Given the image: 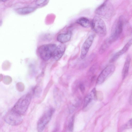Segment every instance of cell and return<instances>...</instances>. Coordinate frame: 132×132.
<instances>
[{
    "label": "cell",
    "instance_id": "1",
    "mask_svg": "<svg viewBox=\"0 0 132 132\" xmlns=\"http://www.w3.org/2000/svg\"><path fill=\"white\" fill-rule=\"evenodd\" d=\"M31 98L32 95L30 93L23 95L19 99L12 109L18 113L23 115L28 108Z\"/></svg>",
    "mask_w": 132,
    "mask_h": 132
},
{
    "label": "cell",
    "instance_id": "2",
    "mask_svg": "<svg viewBox=\"0 0 132 132\" xmlns=\"http://www.w3.org/2000/svg\"><path fill=\"white\" fill-rule=\"evenodd\" d=\"M56 47V45L54 44H44L40 46L38 49L40 57L44 61H48L52 57Z\"/></svg>",
    "mask_w": 132,
    "mask_h": 132
},
{
    "label": "cell",
    "instance_id": "3",
    "mask_svg": "<svg viewBox=\"0 0 132 132\" xmlns=\"http://www.w3.org/2000/svg\"><path fill=\"white\" fill-rule=\"evenodd\" d=\"M93 30L100 36H104L106 34V28L103 20L97 15L94 17L91 23Z\"/></svg>",
    "mask_w": 132,
    "mask_h": 132
},
{
    "label": "cell",
    "instance_id": "4",
    "mask_svg": "<svg viewBox=\"0 0 132 132\" xmlns=\"http://www.w3.org/2000/svg\"><path fill=\"white\" fill-rule=\"evenodd\" d=\"M113 12V8L110 2L106 1L103 3L95 10V13L101 18L105 19L111 17Z\"/></svg>",
    "mask_w": 132,
    "mask_h": 132
},
{
    "label": "cell",
    "instance_id": "5",
    "mask_svg": "<svg viewBox=\"0 0 132 132\" xmlns=\"http://www.w3.org/2000/svg\"><path fill=\"white\" fill-rule=\"evenodd\" d=\"M124 19L122 16H120L113 25L111 36L108 38L112 44L117 40L122 32L124 24Z\"/></svg>",
    "mask_w": 132,
    "mask_h": 132
},
{
    "label": "cell",
    "instance_id": "6",
    "mask_svg": "<svg viewBox=\"0 0 132 132\" xmlns=\"http://www.w3.org/2000/svg\"><path fill=\"white\" fill-rule=\"evenodd\" d=\"M22 116L11 109L5 114L4 120L6 123L10 125L17 126L22 123Z\"/></svg>",
    "mask_w": 132,
    "mask_h": 132
},
{
    "label": "cell",
    "instance_id": "7",
    "mask_svg": "<svg viewBox=\"0 0 132 132\" xmlns=\"http://www.w3.org/2000/svg\"><path fill=\"white\" fill-rule=\"evenodd\" d=\"M53 108L48 109L43 114L38 121L37 129L38 132H42L51 120L55 112Z\"/></svg>",
    "mask_w": 132,
    "mask_h": 132
},
{
    "label": "cell",
    "instance_id": "8",
    "mask_svg": "<svg viewBox=\"0 0 132 132\" xmlns=\"http://www.w3.org/2000/svg\"><path fill=\"white\" fill-rule=\"evenodd\" d=\"M115 65L112 64L107 66L98 76L97 80V84H100L103 82L108 77L113 73L115 70Z\"/></svg>",
    "mask_w": 132,
    "mask_h": 132
},
{
    "label": "cell",
    "instance_id": "9",
    "mask_svg": "<svg viewBox=\"0 0 132 132\" xmlns=\"http://www.w3.org/2000/svg\"><path fill=\"white\" fill-rule=\"evenodd\" d=\"M94 39V36L91 35L87 38L84 42L81 48L80 55L81 59H83L85 58L89 48L92 44Z\"/></svg>",
    "mask_w": 132,
    "mask_h": 132
},
{
    "label": "cell",
    "instance_id": "10",
    "mask_svg": "<svg viewBox=\"0 0 132 132\" xmlns=\"http://www.w3.org/2000/svg\"><path fill=\"white\" fill-rule=\"evenodd\" d=\"M65 49V45L61 44L57 46L53 55L52 57L56 61L60 59L64 54Z\"/></svg>",
    "mask_w": 132,
    "mask_h": 132
},
{
    "label": "cell",
    "instance_id": "11",
    "mask_svg": "<svg viewBox=\"0 0 132 132\" xmlns=\"http://www.w3.org/2000/svg\"><path fill=\"white\" fill-rule=\"evenodd\" d=\"M132 45V39H131L127 42L121 50L114 55L112 57L113 59L116 60L121 55L126 52Z\"/></svg>",
    "mask_w": 132,
    "mask_h": 132
},
{
    "label": "cell",
    "instance_id": "12",
    "mask_svg": "<svg viewBox=\"0 0 132 132\" xmlns=\"http://www.w3.org/2000/svg\"><path fill=\"white\" fill-rule=\"evenodd\" d=\"M130 58L128 56L125 63L122 71V76L123 79H124L128 75L130 65Z\"/></svg>",
    "mask_w": 132,
    "mask_h": 132
},
{
    "label": "cell",
    "instance_id": "13",
    "mask_svg": "<svg viewBox=\"0 0 132 132\" xmlns=\"http://www.w3.org/2000/svg\"><path fill=\"white\" fill-rule=\"evenodd\" d=\"M71 36V34L70 32L61 34L57 36V39L59 42L63 43L69 41L70 39Z\"/></svg>",
    "mask_w": 132,
    "mask_h": 132
},
{
    "label": "cell",
    "instance_id": "14",
    "mask_svg": "<svg viewBox=\"0 0 132 132\" xmlns=\"http://www.w3.org/2000/svg\"><path fill=\"white\" fill-rule=\"evenodd\" d=\"M95 90L94 89L85 97L83 104V108H86L90 103L95 96Z\"/></svg>",
    "mask_w": 132,
    "mask_h": 132
},
{
    "label": "cell",
    "instance_id": "15",
    "mask_svg": "<svg viewBox=\"0 0 132 132\" xmlns=\"http://www.w3.org/2000/svg\"><path fill=\"white\" fill-rule=\"evenodd\" d=\"M35 10V8L31 7H26L19 8L16 9L17 13L20 15H26L30 13Z\"/></svg>",
    "mask_w": 132,
    "mask_h": 132
},
{
    "label": "cell",
    "instance_id": "16",
    "mask_svg": "<svg viewBox=\"0 0 132 132\" xmlns=\"http://www.w3.org/2000/svg\"><path fill=\"white\" fill-rule=\"evenodd\" d=\"M76 22L83 27L87 28L91 25L89 20L87 18L82 17L78 19L76 21Z\"/></svg>",
    "mask_w": 132,
    "mask_h": 132
},
{
    "label": "cell",
    "instance_id": "17",
    "mask_svg": "<svg viewBox=\"0 0 132 132\" xmlns=\"http://www.w3.org/2000/svg\"><path fill=\"white\" fill-rule=\"evenodd\" d=\"M111 44L108 38L106 39L104 41L100 49V53L101 54L103 53Z\"/></svg>",
    "mask_w": 132,
    "mask_h": 132
},
{
    "label": "cell",
    "instance_id": "18",
    "mask_svg": "<svg viewBox=\"0 0 132 132\" xmlns=\"http://www.w3.org/2000/svg\"><path fill=\"white\" fill-rule=\"evenodd\" d=\"M40 84H37L32 89V91L33 94L36 97H39L41 93L42 88Z\"/></svg>",
    "mask_w": 132,
    "mask_h": 132
},
{
    "label": "cell",
    "instance_id": "19",
    "mask_svg": "<svg viewBox=\"0 0 132 132\" xmlns=\"http://www.w3.org/2000/svg\"><path fill=\"white\" fill-rule=\"evenodd\" d=\"M132 128V118L130 119L125 125L122 126V128L123 129Z\"/></svg>",
    "mask_w": 132,
    "mask_h": 132
},
{
    "label": "cell",
    "instance_id": "20",
    "mask_svg": "<svg viewBox=\"0 0 132 132\" xmlns=\"http://www.w3.org/2000/svg\"><path fill=\"white\" fill-rule=\"evenodd\" d=\"M74 119V116H73L71 118L69 124L68 128L70 131H72L73 130Z\"/></svg>",
    "mask_w": 132,
    "mask_h": 132
},
{
    "label": "cell",
    "instance_id": "21",
    "mask_svg": "<svg viewBox=\"0 0 132 132\" xmlns=\"http://www.w3.org/2000/svg\"><path fill=\"white\" fill-rule=\"evenodd\" d=\"M46 0H37L36 2V4L40 5L44 3Z\"/></svg>",
    "mask_w": 132,
    "mask_h": 132
},
{
    "label": "cell",
    "instance_id": "22",
    "mask_svg": "<svg viewBox=\"0 0 132 132\" xmlns=\"http://www.w3.org/2000/svg\"><path fill=\"white\" fill-rule=\"evenodd\" d=\"M80 89L82 93H83L85 91V88L84 85L82 84H80L79 85Z\"/></svg>",
    "mask_w": 132,
    "mask_h": 132
},
{
    "label": "cell",
    "instance_id": "23",
    "mask_svg": "<svg viewBox=\"0 0 132 132\" xmlns=\"http://www.w3.org/2000/svg\"><path fill=\"white\" fill-rule=\"evenodd\" d=\"M129 102L130 105H132V91L129 97Z\"/></svg>",
    "mask_w": 132,
    "mask_h": 132
},
{
    "label": "cell",
    "instance_id": "24",
    "mask_svg": "<svg viewBox=\"0 0 132 132\" xmlns=\"http://www.w3.org/2000/svg\"><path fill=\"white\" fill-rule=\"evenodd\" d=\"M7 0H0V1L2 2H5Z\"/></svg>",
    "mask_w": 132,
    "mask_h": 132
}]
</instances>
